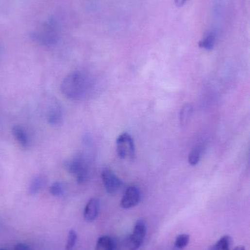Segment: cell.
<instances>
[{
    "instance_id": "1",
    "label": "cell",
    "mask_w": 250,
    "mask_h": 250,
    "mask_svg": "<svg viewBox=\"0 0 250 250\" xmlns=\"http://www.w3.org/2000/svg\"><path fill=\"white\" fill-rule=\"evenodd\" d=\"M93 84L90 76L83 72L76 71L65 78L60 89L65 97L78 100L88 95L93 89Z\"/></svg>"
},
{
    "instance_id": "2",
    "label": "cell",
    "mask_w": 250,
    "mask_h": 250,
    "mask_svg": "<svg viewBox=\"0 0 250 250\" xmlns=\"http://www.w3.org/2000/svg\"><path fill=\"white\" fill-rule=\"evenodd\" d=\"M147 233V225L143 219L136 221L133 232L126 241V246L129 250H137L144 242Z\"/></svg>"
},
{
    "instance_id": "3",
    "label": "cell",
    "mask_w": 250,
    "mask_h": 250,
    "mask_svg": "<svg viewBox=\"0 0 250 250\" xmlns=\"http://www.w3.org/2000/svg\"><path fill=\"white\" fill-rule=\"evenodd\" d=\"M66 169L69 173L75 175L79 184H83L88 178V165L83 156H77L66 163Z\"/></svg>"
},
{
    "instance_id": "4",
    "label": "cell",
    "mask_w": 250,
    "mask_h": 250,
    "mask_svg": "<svg viewBox=\"0 0 250 250\" xmlns=\"http://www.w3.org/2000/svg\"><path fill=\"white\" fill-rule=\"evenodd\" d=\"M117 152L120 159H132L135 155V146L133 138L127 133H123L116 141Z\"/></svg>"
},
{
    "instance_id": "5",
    "label": "cell",
    "mask_w": 250,
    "mask_h": 250,
    "mask_svg": "<svg viewBox=\"0 0 250 250\" xmlns=\"http://www.w3.org/2000/svg\"><path fill=\"white\" fill-rule=\"evenodd\" d=\"M32 37L33 40L44 46L54 45L58 40L54 22H49L44 30L34 32Z\"/></svg>"
},
{
    "instance_id": "6",
    "label": "cell",
    "mask_w": 250,
    "mask_h": 250,
    "mask_svg": "<svg viewBox=\"0 0 250 250\" xmlns=\"http://www.w3.org/2000/svg\"><path fill=\"white\" fill-rule=\"evenodd\" d=\"M102 181L107 193L114 195L117 193L120 188L123 187V183L118 176L110 169H105L101 173Z\"/></svg>"
},
{
    "instance_id": "7",
    "label": "cell",
    "mask_w": 250,
    "mask_h": 250,
    "mask_svg": "<svg viewBox=\"0 0 250 250\" xmlns=\"http://www.w3.org/2000/svg\"><path fill=\"white\" fill-rule=\"evenodd\" d=\"M140 200L141 192L139 189L136 187L131 186L125 192L120 204L125 209H129L138 205Z\"/></svg>"
},
{
    "instance_id": "8",
    "label": "cell",
    "mask_w": 250,
    "mask_h": 250,
    "mask_svg": "<svg viewBox=\"0 0 250 250\" xmlns=\"http://www.w3.org/2000/svg\"><path fill=\"white\" fill-rule=\"evenodd\" d=\"M100 211V201L93 198L86 204L84 210V219L86 222H92L97 219Z\"/></svg>"
},
{
    "instance_id": "9",
    "label": "cell",
    "mask_w": 250,
    "mask_h": 250,
    "mask_svg": "<svg viewBox=\"0 0 250 250\" xmlns=\"http://www.w3.org/2000/svg\"><path fill=\"white\" fill-rule=\"evenodd\" d=\"M12 132L14 137L23 148L27 149L30 146V139H29L27 132L22 127L19 125L14 126L13 127Z\"/></svg>"
},
{
    "instance_id": "10",
    "label": "cell",
    "mask_w": 250,
    "mask_h": 250,
    "mask_svg": "<svg viewBox=\"0 0 250 250\" xmlns=\"http://www.w3.org/2000/svg\"><path fill=\"white\" fill-rule=\"evenodd\" d=\"M216 40V34L214 32H209L199 42L198 45L200 48H203L207 51H211L215 47Z\"/></svg>"
},
{
    "instance_id": "11",
    "label": "cell",
    "mask_w": 250,
    "mask_h": 250,
    "mask_svg": "<svg viewBox=\"0 0 250 250\" xmlns=\"http://www.w3.org/2000/svg\"><path fill=\"white\" fill-rule=\"evenodd\" d=\"M95 250H114V242L108 235H103L97 240Z\"/></svg>"
},
{
    "instance_id": "12",
    "label": "cell",
    "mask_w": 250,
    "mask_h": 250,
    "mask_svg": "<svg viewBox=\"0 0 250 250\" xmlns=\"http://www.w3.org/2000/svg\"><path fill=\"white\" fill-rule=\"evenodd\" d=\"M232 244V238L229 235H225L221 237L213 246L212 250H231Z\"/></svg>"
},
{
    "instance_id": "13",
    "label": "cell",
    "mask_w": 250,
    "mask_h": 250,
    "mask_svg": "<svg viewBox=\"0 0 250 250\" xmlns=\"http://www.w3.org/2000/svg\"><path fill=\"white\" fill-rule=\"evenodd\" d=\"M47 120L50 125H60L63 120V114L60 109L56 107L52 108L49 112Z\"/></svg>"
},
{
    "instance_id": "14",
    "label": "cell",
    "mask_w": 250,
    "mask_h": 250,
    "mask_svg": "<svg viewBox=\"0 0 250 250\" xmlns=\"http://www.w3.org/2000/svg\"><path fill=\"white\" fill-rule=\"evenodd\" d=\"M44 182H45V181H44V179L42 176H38L34 177L32 180L30 187H29V193H30V195H37L41 191V188L44 187Z\"/></svg>"
},
{
    "instance_id": "15",
    "label": "cell",
    "mask_w": 250,
    "mask_h": 250,
    "mask_svg": "<svg viewBox=\"0 0 250 250\" xmlns=\"http://www.w3.org/2000/svg\"><path fill=\"white\" fill-rule=\"evenodd\" d=\"M193 113V108L191 104H185L180 112V123L182 126H185L189 123L191 116Z\"/></svg>"
},
{
    "instance_id": "16",
    "label": "cell",
    "mask_w": 250,
    "mask_h": 250,
    "mask_svg": "<svg viewBox=\"0 0 250 250\" xmlns=\"http://www.w3.org/2000/svg\"><path fill=\"white\" fill-rule=\"evenodd\" d=\"M189 240H190V235L189 234H180L175 238V247L178 250H183L189 244Z\"/></svg>"
},
{
    "instance_id": "17",
    "label": "cell",
    "mask_w": 250,
    "mask_h": 250,
    "mask_svg": "<svg viewBox=\"0 0 250 250\" xmlns=\"http://www.w3.org/2000/svg\"><path fill=\"white\" fill-rule=\"evenodd\" d=\"M201 155H202V149L200 147H196L191 151L189 155V163L192 166L198 165L200 160Z\"/></svg>"
},
{
    "instance_id": "18",
    "label": "cell",
    "mask_w": 250,
    "mask_h": 250,
    "mask_svg": "<svg viewBox=\"0 0 250 250\" xmlns=\"http://www.w3.org/2000/svg\"><path fill=\"white\" fill-rule=\"evenodd\" d=\"M77 241V234L74 230H70L67 234V243H66V250H72Z\"/></svg>"
},
{
    "instance_id": "19",
    "label": "cell",
    "mask_w": 250,
    "mask_h": 250,
    "mask_svg": "<svg viewBox=\"0 0 250 250\" xmlns=\"http://www.w3.org/2000/svg\"><path fill=\"white\" fill-rule=\"evenodd\" d=\"M50 192L53 196H60L64 192V187L60 182H54L50 186Z\"/></svg>"
},
{
    "instance_id": "20",
    "label": "cell",
    "mask_w": 250,
    "mask_h": 250,
    "mask_svg": "<svg viewBox=\"0 0 250 250\" xmlns=\"http://www.w3.org/2000/svg\"><path fill=\"white\" fill-rule=\"evenodd\" d=\"M14 250H30L29 247L23 243H18L16 245Z\"/></svg>"
},
{
    "instance_id": "21",
    "label": "cell",
    "mask_w": 250,
    "mask_h": 250,
    "mask_svg": "<svg viewBox=\"0 0 250 250\" xmlns=\"http://www.w3.org/2000/svg\"><path fill=\"white\" fill-rule=\"evenodd\" d=\"M175 4L178 7H182L186 3V0H175Z\"/></svg>"
},
{
    "instance_id": "22",
    "label": "cell",
    "mask_w": 250,
    "mask_h": 250,
    "mask_svg": "<svg viewBox=\"0 0 250 250\" xmlns=\"http://www.w3.org/2000/svg\"><path fill=\"white\" fill-rule=\"evenodd\" d=\"M233 250H246V248L244 246H238Z\"/></svg>"
},
{
    "instance_id": "23",
    "label": "cell",
    "mask_w": 250,
    "mask_h": 250,
    "mask_svg": "<svg viewBox=\"0 0 250 250\" xmlns=\"http://www.w3.org/2000/svg\"><path fill=\"white\" fill-rule=\"evenodd\" d=\"M0 250H4V249H0Z\"/></svg>"
}]
</instances>
